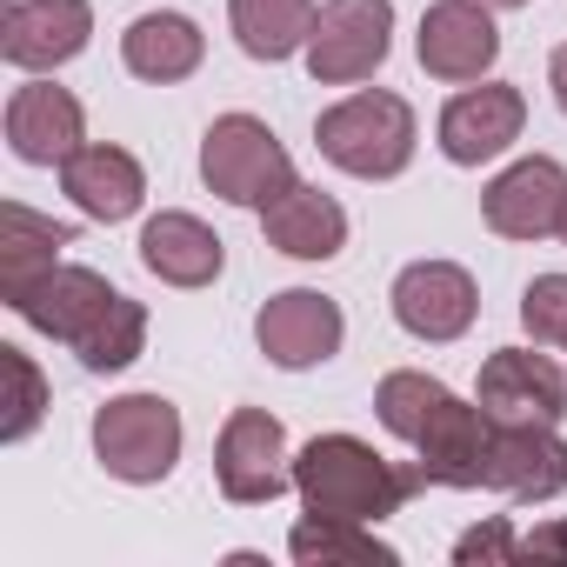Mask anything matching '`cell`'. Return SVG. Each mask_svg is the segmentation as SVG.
<instances>
[{
	"label": "cell",
	"mask_w": 567,
	"mask_h": 567,
	"mask_svg": "<svg viewBox=\"0 0 567 567\" xmlns=\"http://www.w3.org/2000/svg\"><path fill=\"white\" fill-rule=\"evenodd\" d=\"M454 560H461V567H514V560H520L514 520H507V514H487L481 527H467V534L454 540Z\"/></svg>",
	"instance_id": "83f0119b"
},
{
	"label": "cell",
	"mask_w": 567,
	"mask_h": 567,
	"mask_svg": "<svg viewBox=\"0 0 567 567\" xmlns=\"http://www.w3.org/2000/svg\"><path fill=\"white\" fill-rule=\"evenodd\" d=\"M8 147L28 167H68L87 147V114L54 81H21L8 101Z\"/></svg>",
	"instance_id": "2e32d148"
},
{
	"label": "cell",
	"mask_w": 567,
	"mask_h": 567,
	"mask_svg": "<svg viewBox=\"0 0 567 567\" xmlns=\"http://www.w3.org/2000/svg\"><path fill=\"white\" fill-rule=\"evenodd\" d=\"M181 441H187V427L167 394H121L94 414V461L127 487L167 481L181 461Z\"/></svg>",
	"instance_id": "277c9868"
},
{
	"label": "cell",
	"mask_w": 567,
	"mask_h": 567,
	"mask_svg": "<svg viewBox=\"0 0 567 567\" xmlns=\"http://www.w3.org/2000/svg\"><path fill=\"white\" fill-rule=\"evenodd\" d=\"M414 54L434 81H481L494 61H501V28H494V8L481 0H434L421 14V34H414Z\"/></svg>",
	"instance_id": "9a60e30c"
},
{
	"label": "cell",
	"mask_w": 567,
	"mask_h": 567,
	"mask_svg": "<svg viewBox=\"0 0 567 567\" xmlns=\"http://www.w3.org/2000/svg\"><path fill=\"white\" fill-rule=\"evenodd\" d=\"M560 240H567V214H560Z\"/></svg>",
	"instance_id": "1f68e13d"
},
{
	"label": "cell",
	"mask_w": 567,
	"mask_h": 567,
	"mask_svg": "<svg viewBox=\"0 0 567 567\" xmlns=\"http://www.w3.org/2000/svg\"><path fill=\"white\" fill-rule=\"evenodd\" d=\"M200 54H207V34H200L187 14H174V8L141 14V21L121 34V61H127V74H134V81H154V87L187 81V74L200 68Z\"/></svg>",
	"instance_id": "44dd1931"
},
{
	"label": "cell",
	"mask_w": 567,
	"mask_h": 567,
	"mask_svg": "<svg viewBox=\"0 0 567 567\" xmlns=\"http://www.w3.org/2000/svg\"><path fill=\"white\" fill-rule=\"evenodd\" d=\"M414 141H421L414 107L401 94H388V87H361V94H348L341 107H328L315 121L321 161H334L354 181H394V174H408Z\"/></svg>",
	"instance_id": "3957f363"
},
{
	"label": "cell",
	"mask_w": 567,
	"mask_h": 567,
	"mask_svg": "<svg viewBox=\"0 0 567 567\" xmlns=\"http://www.w3.org/2000/svg\"><path fill=\"white\" fill-rule=\"evenodd\" d=\"M61 247H74V227L34 214V207H21V200L0 207V301L28 295L34 280L61 260Z\"/></svg>",
	"instance_id": "7402d4cb"
},
{
	"label": "cell",
	"mask_w": 567,
	"mask_h": 567,
	"mask_svg": "<svg viewBox=\"0 0 567 567\" xmlns=\"http://www.w3.org/2000/svg\"><path fill=\"white\" fill-rule=\"evenodd\" d=\"M474 401L494 421H567V374L534 348H501L481 361Z\"/></svg>",
	"instance_id": "e0dca14e"
},
{
	"label": "cell",
	"mask_w": 567,
	"mask_h": 567,
	"mask_svg": "<svg viewBox=\"0 0 567 567\" xmlns=\"http://www.w3.org/2000/svg\"><path fill=\"white\" fill-rule=\"evenodd\" d=\"M481 487H494L507 501H554V494H567V441H560V421H494Z\"/></svg>",
	"instance_id": "4fadbf2b"
},
{
	"label": "cell",
	"mask_w": 567,
	"mask_h": 567,
	"mask_svg": "<svg viewBox=\"0 0 567 567\" xmlns=\"http://www.w3.org/2000/svg\"><path fill=\"white\" fill-rule=\"evenodd\" d=\"M254 341H260V354H267L274 368L301 374V368H321V361L341 354L348 321H341V301H328V295H315V288H288V295H274V301L254 315Z\"/></svg>",
	"instance_id": "30bf717a"
},
{
	"label": "cell",
	"mask_w": 567,
	"mask_h": 567,
	"mask_svg": "<svg viewBox=\"0 0 567 567\" xmlns=\"http://www.w3.org/2000/svg\"><path fill=\"white\" fill-rule=\"evenodd\" d=\"M8 308H14L34 334L74 348V361H81L87 374H121V368H134L141 348H147V308L127 301L121 288H107V274H94V267L54 260L34 288L14 295Z\"/></svg>",
	"instance_id": "6da1fadb"
},
{
	"label": "cell",
	"mask_w": 567,
	"mask_h": 567,
	"mask_svg": "<svg viewBox=\"0 0 567 567\" xmlns=\"http://www.w3.org/2000/svg\"><path fill=\"white\" fill-rule=\"evenodd\" d=\"M394 54V0H328L308 34V74L321 87H354Z\"/></svg>",
	"instance_id": "52a82bcc"
},
{
	"label": "cell",
	"mask_w": 567,
	"mask_h": 567,
	"mask_svg": "<svg viewBox=\"0 0 567 567\" xmlns=\"http://www.w3.org/2000/svg\"><path fill=\"white\" fill-rule=\"evenodd\" d=\"M441 394H447V381H434V374H421V368H394V374H381V388H374V414H381V427H388L394 441H414Z\"/></svg>",
	"instance_id": "d4e9b609"
},
{
	"label": "cell",
	"mask_w": 567,
	"mask_h": 567,
	"mask_svg": "<svg viewBox=\"0 0 567 567\" xmlns=\"http://www.w3.org/2000/svg\"><path fill=\"white\" fill-rule=\"evenodd\" d=\"M0 374H8V421H0V441H28L48 414V381L41 368L28 361V348H0Z\"/></svg>",
	"instance_id": "484cf974"
},
{
	"label": "cell",
	"mask_w": 567,
	"mask_h": 567,
	"mask_svg": "<svg viewBox=\"0 0 567 567\" xmlns=\"http://www.w3.org/2000/svg\"><path fill=\"white\" fill-rule=\"evenodd\" d=\"M427 487L421 461H388L381 447H368L361 434H315L295 454V494L301 514H328V520H368L381 527L388 514H401L414 494Z\"/></svg>",
	"instance_id": "7a4b0ae2"
},
{
	"label": "cell",
	"mask_w": 567,
	"mask_h": 567,
	"mask_svg": "<svg viewBox=\"0 0 567 567\" xmlns=\"http://www.w3.org/2000/svg\"><path fill=\"white\" fill-rule=\"evenodd\" d=\"M260 234L267 247H280L288 260H334L348 247V207L308 181H295L288 194H274L260 207Z\"/></svg>",
	"instance_id": "ffe728a7"
},
{
	"label": "cell",
	"mask_w": 567,
	"mask_h": 567,
	"mask_svg": "<svg viewBox=\"0 0 567 567\" xmlns=\"http://www.w3.org/2000/svg\"><path fill=\"white\" fill-rule=\"evenodd\" d=\"M547 87H554V107L567 114V41L554 48V61H547Z\"/></svg>",
	"instance_id": "f546056e"
},
{
	"label": "cell",
	"mask_w": 567,
	"mask_h": 567,
	"mask_svg": "<svg viewBox=\"0 0 567 567\" xmlns=\"http://www.w3.org/2000/svg\"><path fill=\"white\" fill-rule=\"evenodd\" d=\"M481 8H494V14H507V8H527V0H481Z\"/></svg>",
	"instance_id": "4dcf8cb0"
},
{
	"label": "cell",
	"mask_w": 567,
	"mask_h": 567,
	"mask_svg": "<svg viewBox=\"0 0 567 567\" xmlns=\"http://www.w3.org/2000/svg\"><path fill=\"white\" fill-rule=\"evenodd\" d=\"M481 214L501 240H547L560 234V214H567V167L554 154H527L514 167H501L481 194Z\"/></svg>",
	"instance_id": "7c38bea8"
},
{
	"label": "cell",
	"mask_w": 567,
	"mask_h": 567,
	"mask_svg": "<svg viewBox=\"0 0 567 567\" xmlns=\"http://www.w3.org/2000/svg\"><path fill=\"white\" fill-rule=\"evenodd\" d=\"M315 0H227V28L240 41L247 61H288V54H308V34H315Z\"/></svg>",
	"instance_id": "603a6c76"
},
{
	"label": "cell",
	"mask_w": 567,
	"mask_h": 567,
	"mask_svg": "<svg viewBox=\"0 0 567 567\" xmlns=\"http://www.w3.org/2000/svg\"><path fill=\"white\" fill-rule=\"evenodd\" d=\"M200 181L227 200V207H267L274 194H288L301 174L288 161V147L274 141L267 121L254 114H220L200 134Z\"/></svg>",
	"instance_id": "5b68a950"
},
{
	"label": "cell",
	"mask_w": 567,
	"mask_h": 567,
	"mask_svg": "<svg viewBox=\"0 0 567 567\" xmlns=\"http://www.w3.org/2000/svg\"><path fill=\"white\" fill-rule=\"evenodd\" d=\"M520 328L540 348H567V274H534L520 295Z\"/></svg>",
	"instance_id": "4316f807"
},
{
	"label": "cell",
	"mask_w": 567,
	"mask_h": 567,
	"mask_svg": "<svg viewBox=\"0 0 567 567\" xmlns=\"http://www.w3.org/2000/svg\"><path fill=\"white\" fill-rule=\"evenodd\" d=\"M61 187H68V200H74L87 220H101V227L134 220L141 200H147V174H141V161H134L127 147H114V141H87V147L61 167Z\"/></svg>",
	"instance_id": "d6986e66"
},
{
	"label": "cell",
	"mask_w": 567,
	"mask_h": 567,
	"mask_svg": "<svg viewBox=\"0 0 567 567\" xmlns=\"http://www.w3.org/2000/svg\"><path fill=\"white\" fill-rule=\"evenodd\" d=\"M520 560H534V567H567V514L527 527V534H520Z\"/></svg>",
	"instance_id": "f1b7e54d"
},
{
	"label": "cell",
	"mask_w": 567,
	"mask_h": 567,
	"mask_svg": "<svg viewBox=\"0 0 567 567\" xmlns=\"http://www.w3.org/2000/svg\"><path fill=\"white\" fill-rule=\"evenodd\" d=\"M94 34L87 0H8L0 8V61L21 74H54L68 68Z\"/></svg>",
	"instance_id": "8fae6325"
},
{
	"label": "cell",
	"mask_w": 567,
	"mask_h": 567,
	"mask_svg": "<svg viewBox=\"0 0 567 567\" xmlns=\"http://www.w3.org/2000/svg\"><path fill=\"white\" fill-rule=\"evenodd\" d=\"M141 260H147L154 280H167V288H207V280H220V267H227V240L200 214L161 207L141 227Z\"/></svg>",
	"instance_id": "ac0fdd59"
},
{
	"label": "cell",
	"mask_w": 567,
	"mask_h": 567,
	"mask_svg": "<svg viewBox=\"0 0 567 567\" xmlns=\"http://www.w3.org/2000/svg\"><path fill=\"white\" fill-rule=\"evenodd\" d=\"M520 127H527V94H520L514 81H481V87H461V94L441 107V121H434L441 154H447L454 167L501 161V154L520 141Z\"/></svg>",
	"instance_id": "9c48e42d"
},
{
	"label": "cell",
	"mask_w": 567,
	"mask_h": 567,
	"mask_svg": "<svg viewBox=\"0 0 567 567\" xmlns=\"http://www.w3.org/2000/svg\"><path fill=\"white\" fill-rule=\"evenodd\" d=\"M214 481L234 507H267L295 487V454H288V427L267 408H234L220 441H214Z\"/></svg>",
	"instance_id": "8992f818"
},
{
	"label": "cell",
	"mask_w": 567,
	"mask_h": 567,
	"mask_svg": "<svg viewBox=\"0 0 567 567\" xmlns=\"http://www.w3.org/2000/svg\"><path fill=\"white\" fill-rule=\"evenodd\" d=\"M388 308L394 321L414 334V341H461L481 315V295H474V274L461 260H408L394 274V288H388Z\"/></svg>",
	"instance_id": "ba28073f"
},
{
	"label": "cell",
	"mask_w": 567,
	"mask_h": 567,
	"mask_svg": "<svg viewBox=\"0 0 567 567\" xmlns=\"http://www.w3.org/2000/svg\"><path fill=\"white\" fill-rule=\"evenodd\" d=\"M288 554H295L301 567H394V560H401L368 520H328V514H308V520L288 534Z\"/></svg>",
	"instance_id": "cb8c5ba5"
},
{
	"label": "cell",
	"mask_w": 567,
	"mask_h": 567,
	"mask_svg": "<svg viewBox=\"0 0 567 567\" xmlns=\"http://www.w3.org/2000/svg\"><path fill=\"white\" fill-rule=\"evenodd\" d=\"M487 441H494V414H487L481 401H461V394L447 388L408 447H414L427 487H481V474H487Z\"/></svg>",
	"instance_id": "5bb4252c"
}]
</instances>
